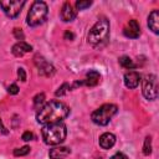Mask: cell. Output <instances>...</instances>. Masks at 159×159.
Returning a JSON list of instances; mask_svg holds the SVG:
<instances>
[{"instance_id": "cell-17", "label": "cell", "mask_w": 159, "mask_h": 159, "mask_svg": "<svg viewBox=\"0 0 159 159\" xmlns=\"http://www.w3.org/2000/svg\"><path fill=\"white\" fill-rule=\"evenodd\" d=\"M119 65H120L122 67L127 68V70H133V68L137 67V66L134 65L133 60H132L129 56H122V57H119Z\"/></svg>"}, {"instance_id": "cell-18", "label": "cell", "mask_w": 159, "mask_h": 159, "mask_svg": "<svg viewBox=\"0 0 159 159\" xmlns=\"http://www.w3.org/2000/svg\"><path fill=\"white\" fill-rule=\"evenodd\" d=\"M143 154L144 155H150L152 154V137H145L144 144H143Z\"/></svg>"}, {"instance_id": "cell-1", "label": "cell", "mask_w": 159, "mask_h": 159, "mask_svg": "<svg viewBox=\"0 0 159 159\" xmlns=\"http://www.w3.org/2000/svg\"><path fill=\"white\" fill-rule=\"evenodd\" d=\"M70 114V108L67 104L60 101H50L45 103L37 112L36 119L40 124H52L60 123Z\"/></svg>"}, {"instance_id": "cell-19", "label": "cell", "mask_w": 159, "mask_h": 159, "mask_svg": "<svg viewBox=\"0 0 159 159\" xmlns=\"http://www.w3.org/2000/svg\"><path fill=\"white\" fill-rule=\"evenodd\" d=\"M30 153V147L29 145H24L21 148H16L14 150V155L15 157H24V155H27Z\"/></svg>"}, {"instance_id": "cell-2", "label": "cell", "mask_w": 159, "mask_h": 159, "mask_svg": "<svg viewBox=\"0 0 159 159\" xmlns=\"http://www.w3.org/2000/svg\"><path fill=\"white\" fill-rule=\"evenodd\" d=\"M41 135L47 145H60L67 137V129L62 122L46 124L41 130Z\"/></svg>"}, {"instance_id": "cell-9", "label": "cell", "mask_w": 159, "mask_h": 159, "mask_svg": "<svg viewBox=\"0 0 159 159\" xmlns=\"http://www.w3.org/2000/svg\"><path fill=\"white\" fill-rule=\"evenodd\" d=\"M101 81V75L99 72H97L96 70H89L87 73H86V77L84 80H81V81H76L73 84H71L72 88H76L78 86H87V87H94L99 83Z\"/></svg>"}, {"instance_id": "cell-20", "label": "cell", "mask_w": 159, "mask_h": 159, "mask_svg": "<svg viewBox=\"0 0 159 159\" xmlns=\"http://www.w3.org/2000/svg\"><path fill=\"white\" fill-rule=\"evenodd\" d=\"M72 89V87L68 84V83H62L60 87H58V89L55 92V94L57 96V97H61V96H63L67 91H71Z\"/></svg>"}, {"instance_id": "cell-6", "label": "cell", "mask_w": 159, "mask_h": 159, "mask_svg": "<svg viewBox=\"0 0 159 159\" xmlns=\"http://www.w3.org/2000/svg\"><path fill=\"white\" fill-rule=\"evenodd\" d=\"M142 92L147 99H149V101L157 99V97H158V78L155 75H147L142 80Z\"/></svg>"}, {"instance_id": "cell-28", "label": "cell", "mask_w": 159, "mask_h": 159, "mask_svg": "<svg viewBox=\"0 0 159 159\" xmlns=\"http://www.w3.org/2000/svg\"><path fill=\"white\" fill-rule=\"evenodd\" d=\"M63 37H65V40H73L75 39V35H73V32L72 31H70V30H67L66 32H65V35H63Z\"/></svg>"}, {"instance_id": "cell-3", "label": "cell", "mask_w": 159, "mask_h": 159, "mask_svg": "<svg viewBox=\"0 0 159 159\" xmlns=\"http://www.w3.org/2000/svg\"><path fill=\"white\" fill-rule=\"evenodd\" d=\"M108 37H109V21L106 17H101L91 27L87 36V41L92 46L101 47L107 42Z\"/></svg>"}, {"instance_id": "cell-8", "label": "cell", "mask_w": 159, "mask_h": 159, "mask_svg": "<svg viewBox=\"0 0 159 159\" xmlns=\"http://www.w3.org/2000/svg\"><path fill=\"white\" fill-rule=\"evenodd\" d=\"M34 60H35V66H36V68H37V71H39V75L45 76V77H51V76H53V73H55V67H53L45 57H42V56H40V55H36Z\"/></svg>"}, {"instance_id": "cell-23", "label": "cell", "mask_w": 159, "mask_h": 159, "mask_svg": "<svg viewBox=\"0 0 159 159\" xmlns=\"http://www.w3.org/2000/svg\"><path fill=\"white\" fill-rule=\"evenodd\" d=\"M14 36L17 39V40H20V41H22L24 40V37H25V35H24V32H22V30L21 29H14Z\"/></svg>"}, {"instance_id": "cell-10", "label": "cell", "mask_w": 159, "mask_h": 159, "mask_svg": "<svg viewBox=\"0 0 159 159\" xmlns=\"http://www.w3.org/2000/svg\"><path fill=\"white\" fill-rule=\"evenodd\" d=\"M123 34L125 37L129 39H138L140 35V27L137 20H129V22L127 24V26L123 29Z\"/></svg>"}, {"instance_id": "cell-5", "label": "cell", "mask_w": 159, "mask_h": 159, "mask_svg": "<svg viewBox=\"0 0 159 159\" xmlns=\"http://www.w3.org/2000/svg\"><path fill=\"white\" fill-rule=\"evenodd\" d=\"M118 108L116 104H112V103H106V104H102L99 108H97L91 118H92V122L97 125H107L109 123V120L112 119V117L117 113Z\"/></svg>"}, {"instance_id": "cell-12", "label": "cell", "mask_w": 159, "mask_h": 159, "mask_svg": "<svg viewBox=\"0 0 159 159\" xmlns=\"http://www.w3.org/2000/svg\"><path fill=\"white\" fill-rule=\"evenodd\" d=\"M77 16V11L73 9V6L67 1L63 4L62 9H61V19L62 21L65 22H70V21H73Z\"/></svg>"}, {"instance_id": "cell-25", "label": "cell", "mask_w": 159, "mask_h": 159, "mask_svg": "<svg viewBox=\"0 0 159 159\" xmlns=\"http://www.w3.org/2000/svg\"><path fill=\"white\" fill-rule=\"evenodd\" d=\"M7 92H9L10 94H17V93H19V87H17V84H15V83L10 84V86L7 87Z\"/></svg>"}, {"instance_id": "cell-11", "label": "cell", "mask_w": 159, "mask_h": 159, "mask_svg": "<svg viewBox=\"0 0 159 159\" xmlns=\"http://www.w3.org/2000/svg\"><path fill=\"white\" fill-rule=\"evenodd\" d=\"M140 75L137 71H128L124 73V84L127 88H135L140 82Z\"/></svg>"}, {"instance_id": "cell-22", "label": "cell", "mask_w": 159, "mask_h": 159, "mask_svg": "<svg viewBox=\"0 0 159 159\" xmlns=\"http://www.w3.org/2000/svg\"><path fill=\"white\" fill-rule=\"evenodd\" d=\"M45 102V94L43 93H39L34 97V104L35 107H40L41 108V104Z\"/></svg>"}, {"instance_id": "cell-14", "label": "cell", "mask_w": 159, "mask_h": 159, "mask_svg": "<svg viewBox=\"0 0 159 159\" xmlns=\"http://www.w3.org/2000/svg\"><path fill=\"white\" fill-rule=\"evenodd\" d=\"M71 149L67 147H55L52 149H50L48 152V157L50 159H65L67 155H70Z\"/></svg>"}, {"instance_id": "cell-24", "label": "cell", "mask_w": 159, "mask_h": 159, "mask_svg": "<svg viewBox=\"0 0 159 159\" xmlns=\"http://www.w3.org/2000/svg\"><path fill=\"white\" fill-rule=\"evenodd\" d=\"M17 77H19V80L22 81V82L26 81V72H25V70H24L22 67H19V68H17Z\"/></svg>"}, {"instance_id": "cell-7", "label": "cell", "mask_w": 159, "mask_h": 159, "mask_svg": "<svg viewBox=\"0 0 159 159\" xmlns=\"http://www.w3.org/2000/svg\"><path fill=\"white\" fill-rule=\"evenodd\" d=\"M24 5H25V0H5V1H0V7L5 12V15L11 17V19L16 17L21 12V9L24 7Z\"/></svg>"}, {"instance_id": "cell-26", "label": "cell", "mask_w": 159, "mask_h": 159, "mask_svg": "<svg viewBox=\"0 0 159 159\" xmlns=\"http://www.w3.org/2000/svg\"><path fill=\"white\" fill-rule=\"evenodd\" d=\"M32 138H34V134H32L31 132H29V130L24 132V134L21 135V139H22V140H25V142H29V140H31Z\"/></svg>"}, {"instance_id": "cell-21", "label": "cell", "mask_w": 159, "mask_h": 159, "mask_svg": "<svg viewBox=\"0 0 159 159\" xmlns=\"http://www.w3.org/2000/svg\"><path fill=\"white\" fill-rule=\"evenodd\" d=\"M91 5H92V1H89V0H78V1H76L77 10H84V9L89 7Z\"/></svg>"}, {"instance_id": "cell-15", "label": "cell", "mask_w": 159, "mask_h": 159, "mask_svg": "<svg viewBox=\"0 0 159 159\" xmlns=\"http://www.w3.org/2000/svg\"><path fill=\"white\" fill-rule=\"evenodd\" d=\"M101 148L103 149H111L114 144H116V135L113 133H109V132H106L103 133L101 137H99V140H98Z\"/></svg>"}, {"instance_id": "cell-4", "label": "cell", "mask_w": 159, "mask_h": 159, "mask_svg": "<svg viewBox=\"0 0 159 159\" xmlns=\"http://www.w3.org/2000/svg\"><path fill=\"white\" fill-rule=\"evenodd\" d=\"M47 14H48V7L45 1H39V0L34 1L27 12L26 24L31 27L42 25L47 19Z\"/></svg>"}, {"instance_id": "cell-27", "label": "cell", "mask_w": 159, "mask_h": 159, "mask_svg": "<svg viewBox=\"0 0 159 159\" xmlns=\"http://www.w3.org/2000/svg\"><path fill=\"white\" fill-rule=\"evenodd\" d=\"M109 159H129L124 153H116L114 155H112Z\"/></svg>"}, {"instance_id": "cell-29", "label": "cell", "mask_w": 159, "mask_h": 159, "mask_svg": "<svg viewBox=\"0 0 159 159\" xmlns=\"http://www.w3.org/2000/svg\"><path fill=\"white\" fill-rule=\"evenodd\" d=\"M0 128H1V129H5V128L2 127V122H1V119H0Z\"/></svg>"}, {"instance_id": "cell-16", "label": "cell", "mask_w": 159, "mask_h": 159, "mask_svg": "<svg viewBox=\"0 0 159 159\" xmlns=\"http://www.w3.org/2000/svg\"><path fill=\"white\" fill-rule=\"evenodd\" d=\"M148 26L155 35L159 34V11L158 10H153L149 14V16H148Z\"/></svg>"}, {"instance_id": "cell-13", "label": "cell", "mask_w": 159, "mask_h": 159, "mask_svg": "<svg viewBox=\"0 0 159 159\" xmlns=\"http://www.w3.org/2000/svg\"><path fill=\"white\" fill-rule=\"evenodd\" d=\"M31 51H32V46L26 43L25 41H20V42L15 43L12 46V50H11L12 55L16 57H22L26 52H31Z\"/></svg>"}]
</instances>
